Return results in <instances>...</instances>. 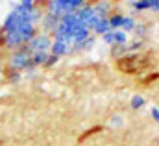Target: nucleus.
Listing matches in <instances>:
<instances>
[{
    "instance_id": "nucleus-1",
    "label": "nucleus",
    "mask_w": 159,
    "mask_h": 146,
    "mask_svg": "<svg viewBox=\"0 0 159 146\" xmlns=\"http://www.w3.org/2000/svg\"><path fill=\"white\" fill-rule=\"evenodd\" d=\"M7 69H13L17 72H34L35 71V67L32 65V50L28 48V44L11 52Z\"/></svg>"
},
{
    "instance_id": "nucleus-2",
    "label": "nucleus",
    "mask_w": 159,
    "mask_h": 146,
    "mask_svg": "<svg viewBox=\"0 0 159 146\" xmlns=\"http://www.w3.org/2000/svg\"><path fill=\"white\" fill-rule=\"evenodd\" d=\"M24 24H34V22H32V15L26 13V11H19V9L13 7V9L7 13V17L4 19V24H2L0 34H2V35L13 34V32H17V30H19L20 26H24Z\"/></svg>"
},
{
    "instance_id": "nucleus-3",
    "label": "nucleus",
    "mask_w": 159,
    "mask_h": 146,
    "mask_svg": "<svg viewBox=\"0 0 159 146\" xmlns=\"http://www.w3.org/2000/svg\"><path fill=\"white\" fill-rule=\"evenodd\" d=\"M50 46H52V39L46 34H37L28 43V48L32 52H50Z\"/></svg>"
},
{
    "instance_id": "nucleus-4",
    "label": "nucleus",
    "mask_w": 159,
    "mask_h": 146,
    "mask_svg": "<svg viewBox=\"0 0 159 146\" xmlns=\"http://www.w3.org/2000/svg\"><path fill=\"white\" fill-rule=\"evenodd\" d=\"M57 24H59V17H54V15H50V13H44L43 15V21H41V30H43V34H54V30L57 28Z\"/></svg>"
},
{
    "instance_id": "nucleus-5",
    "label": "nucleus",
    "mask_w": 159,
    "mask_h": 146,
    "mask_svg": "<svg viewBox=\"0 0 159 146\" xmlns=\"http://www.w3.org/2000/svg\"><path fill=\"white\" fill-rule=\"evenodd\" d=\"M94 15H96V11H94V6H91V4H83L76 11V17H78V21L81 24H87Z\"/></svg>"
},
{
    "instance_id": "nucleus-6",
    "label": "nucleus",
    "mask_w": 159,
    "mask_h": 146,
    "mask_svg": "<svg viewBox=\"0 0 159 146\" xmlns=\"http://www.w3.org/2000/svg\"><path fill=\"white\" fill-rule=\"evenodd\" d=\"M70 52V46L65 44V43H59V41H52V46H50V54L56 56V57H61V56H67Z\"/></svg>"
},
{
    "instance_id": "nucleus-7",
    "label": "nucleus",
    "mask_w": 159,
    "mask_h": 146,
    "mask_svg": "<svg viewBox=\"0 0 159 146\" xmlns=\"http://www.w3.org/2000/svg\"><path fill=\"white\" fill-rule=\"evenodd\" d=\"M48 56H50V52H32V65L35 69L37 67H44Z\"/></svg>"
},
{
    "instance_id": "nucleus-8",
    "label": "nucleus",
    "mask_w": 159,
    "mask_h": 146,
    "mask_svg": "<svg viewBox=\"0 0 159 146\" xmlns=\"http://www.w3.org/2000/svg\"><path fill=\"white\" fill-rule=\"evenodd\" d=\"M107 32H111V26H109V21L107 19H100L98 21V24L93 28V34H96V35H106Z\"/></svg>"
},
{
    "instance_id": "nucleus-9",
    "label": "nucleus",
    "mask_w": 159,
    "mask_h": 146,
    "mask_svg": "<svg viewBox=\"0 0 159 146\" xmlns=\"http://www.w3.org/2000/svg\"><path fill=\"white\" fill-rule=\"evenodd\" d=\"M35 0H19L13 7L15 9H19V11H26V13H32L34 9H35Z\"/></svg>"
},
{
    "instance_id": "nucleus-10",
    "label": "nucleus",
    "mask_w": 159,
    "mask_h": 146,
    "mask_svg": "<svg viewBox=\"0 0 159 146\" xmlns=\"http://www.w3.org/2000/svg\"><path fill=\"white\" fill-rule=\"evenodd\" d=\"M6 80L11 83V85H15V83H19L20 80H22V72H17V71H13V69H7L6 71Z\"/></svg>"
},
{
    "instance_id": "nucleus-11",
    "label": "nucleus",
    "mask_w": 159,
    "mask_h": 146,
    "mask_svg": "<svg viewBox=\"0 0 159 146\" xmlns=\"http://www.w3.org/2000/svg\"><path fill=\"white\" fill-rule=\"evenodd\" d=\"M109 26H111V30L115 32V30H119L120 26H122V21H124V15H120V13H115V15H109Z\"/></svg>"
},
{
    "instance_id": "nucleus-12",
    "label": "nucleus",
    "mask_w": 159,
    "mask_h": 146,
    "mask_svg": "<svg viewBox=\"0 0 159 146\" xmlns=\"http://www.w3.org/2000/svg\"><path fill=\"white\" fill-rule=\"evenodd\" d=\"M113 35H115V43H113V44H119V46H126V44H128V34H126V32L115 30Z\"/></svg>"
},
{
    "instance_id": "nucleus-13",
    "label": "nucleus",
    "mask_w": 159,
    "mask_h": 146,
    "mask_svg": "<svg viewBox=\"0 0 159 146\" xmlns=\"http://www.w3.org/2000/svg\"><path fill=\"white\" fill-rule=\"evenodd\" d=\"M120 30L126 32V34H128V32H133V30H135V19H133V17H124Z\"/></svg>"
},
{
    "instance_id": "nucleus-14",
    "label": "nucleus",
    "mask_w": 159,
    "mask_h": 146,
    "mask_svg": "<svg viewBox=\"0 0 159 146\" xmlns=\"http://www.w3.org/2000/svg\"><path fill=\"white\" fill-rule=\"evenodd\" d=\"M133 7H135V11L150 9L152 7V0H137V2H133Z\"/></svg>"
},
{
    "instance_id": "nucleus-15",
    "label": "nucleus",
    "mask_w": 159,
    "mask_h": 146,
    "mask_svg": "<svg viewBox=\"0 0 159 146\" xmlns=\"http://www.w3.org/2000/svg\"><path fill=\"white\" fill-rule=\"evenodd\" d=\"M129 104H131V107H133V109H141V107H144L146 100H144L143 96H139V94H137V96H133V98H131V102H129Z\"/></svg>"
},
{
    "instance_id": "nucleus-16",
    "label": "nucleus",
    "mask_w": 159,
    "mask_h": 146,
    "mask_svg": "<svg viewBox=\"0 0 159 146\" xmlns=\"http://www.w3.org/2000/svg\"><path fill=\"white\" fill-rule=\"evenodd\" d=\"M102 41H104L106 44H113V43H115V35H113V30H111V32H107L106 35H102Z\"/></svg>"
},
{
    "instance_id": "nucleus-17",
    "label": "nucleus",
    "mask_w": 159,
    "mask_h": 146,
    "mask_svg": "<svg viewBox=\"0 0 159 146\" xmlns=\"http://www.w3.org/2000/svg\"><path fill=\"white\" fill-rule=\"evenodd\" d=\"M57 61H59V57H56V56H52V54H50V56H48V59H46V63H44V69H48V67H54Z\"/></svg>"
},
{
    "instance_id": "nucleus-18",
    "label": "nucleus",
    "mask_w": 159,
    "mask_h": 146,
    "mask_svg": "<svg viewBox=\"0 0 159 146\" xmlns=\"http://www.w3.org/2000/svg\"><path fill=\"white\" fill-rule=\"evenodd\" d=\"M126 52H128V44H126V46H119V44H115V48H113V56L126 54Z\"/></svg>"
},
{
    "instance_id": "nucleus-19",
    "label": "nucleus",
    "mask_w": 159,
    "mask_h": 146,
    "mask_svg": "<svg viewBox=\"0 0 159 146\" xmlns=\"http://www.w3.org/2000/svg\"><path fill=\"white\" fill-rule=\"evenodd\" d=\"M135 43H131L129 46H128V50H137V48H141L143 46V41H139V39H133Z\"/></svg>"
},
{
    "instance_id": "nucleus-20",
    "label": "nucleus",
    "mask_w": 159,
    "mask_h": 146,
    "mask_svg": "<svg viewBox=\"0 0 159 146\" xmlns=\"http://www.w3.org/2000/svg\"><path fill=\"white\" fill-rule=\"evenodd\" d=\"M152 118H154L156 122H159V109L157 107H152Z\"/></svg>"
},
{
    "instance_id": "nucleus-21",
    "label": "nucleus",
    "mask_w": 159,
    "mask_h": 146,
    "mask_svg": "<svg viewBox=\"0 0 159 146\" xmlns=\"http://www.w3.org/2000/svg\"><path fill=\"white\" fill-rule=\"evenodd\" d=\"M120 124H122V118L120 116H113L111 118V126H120Z\"/></svg>"
},
{
    "instance_id": "nucleus-22",
    "label": "nucleus",
    "mask_w": 159,
    "mask_h": 146,
    "mask_svg": "<svg viewBox=\"0 0 159 146\" xmlns=\"http://www.w3.org/2000/svg\"><path fill=\"white\" fill-rule=\"evenodd\" d=\"M133 32H135V34H137V35H144V34H146V28H144V26H143V28H141V26H139V28H135V30H133Z\"/></svg>"
},
{
    "instance_id": "nucleus-23",
    "label": "nucleus",
    "mask_w": 159,
    "mask_h": 146,
    "mask_svg": "<svg viewBox=\"0 0 159 146\" xmlns=\"http://www.w3.org/2000/svg\"><path fill=\"white\" fill-rule=\"evenodd\" d=\"M128 2H137V0H128Z\"/></svg>"
},
{
    "instance_id": "nucleus-24",
    "label": "nucleus",
    "mask_w": 159,
    "mask_h": 146,
    "mask_svg": "<svg viewBox=\"0 0 159 146\" xmlns=\"http://www.w3.org/2000/svg\"><path fill=\"white\" fill-rule=\"evenodd\" d=\"M0 74H2V65H0Z\"/></svg>"
},
{
    "instance_id": "nucleus-25",
    "label": "nucleus",
    "mask_w": 159,
    "mask_h": 146,
    "mask_svg": "<svg viewBox=\"0 0 159 146\" xmlns=\"http://www.w3.org/2000/svg\"><path fill=\"white\" fill-rule=\"evenodd\" d=\"M83 2H85V0H83Z\"/></svg>"
}]
</instances>
